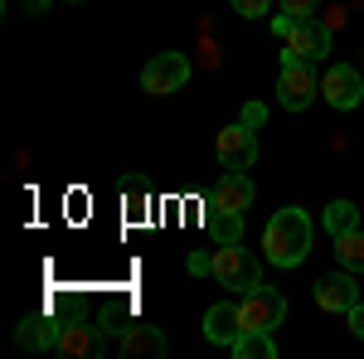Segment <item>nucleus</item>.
<instances>
[{
	"mask_svg": "<svg viewBox=\"0 0 364 359\" xmlns=\"http://www.w3.org/2000/svg\"><path fill=\"white\" fill-rule=\"evenodd\" d=\"M262 252L272 267H301L311 252V219L306 209H277L267 233H262Z\"/></svg>",
	"mask_w": 364,
	"mask_h": 359,
	"instance_id": "f257e3e1",
	"label": "nucleus"
},
{
	"mask_svg": "<svg viewBox=\"0 0 364 359\" xmlns=\"http://www.w3.org/2000/svg\"><path fill=\"white\" fill-rule=\"evenodd\" d=\"M214 282L243 296V291H252L262 282V262L248 248H238V243H219L214 248Z\"/></svg>",
	"mask_w": 364,
	"mask_h": 359,
	"instance_id": "f03ea898",
	"label": "nucleus"
},
{
	"mask_svg": "<svg viewBox=\"0 0 364 359\" xmlns=\"http://www.w3.org/2000/svg\"><path fill=\"white\" fill-rule=\"evenodd\" d=\"M238 316H243V331H277L282 321H287V296H282L277 286H252L243 291V301H238Z\"/></svg>",
	"mask_w": 364,
	"mask_h": 359,
	"instance_id": "7ed1b4c3",
	"label": "nucleus"
},
{
	"mask_svg": "<svg viewBox=\"0 0 364 359\" xmlns=\"http://www.w3.org/2000/svg\"><path fill=\"white\" fill-rule=\"evenodd\" d=\"M277 92H282V107L287 112H306L316 102V92H321V78L311 73L306 58H291L282 54V78H277Z\"/></svg>",
	"mask_w": 364,
	"mask_h": 359,
	"instance_id": "20e7f679",
	"label": "nucleus"
},
{
	"mask_svg": "<svg viewBox=\"0 0 364 359\" xmlns=\"http://www.w3.org/2000/svg\"><path fill=\"white\" fill-rule=\"evenodd\" d=\"M185 78H190V58L170 49V54H156L151 63H146L141 87H146L151 97H166V92H180V87H185Z\"/></svg>",
	"mask_w": 364,
	"mask_h": 359,
	"instance_id": "39448f33",
	"label": "nucleus"
},
{
	"mask_svg": "<svg viewBox=\"0 0 364 359\" xmlns=\"http://www.w3.org/2000/svg\"><path fill=\"white\" fill-rule=\"evenodd\" d=\"M257 161V132H252L248 122H233L219 132V166L224 170H252Z\"/></svg>",
	"mask_w": 364,
	"mask_h": 359,
	"instance_id": "423d86ee",
	"label": "nucleus"
},
{
	"mask_svg": "<svg viewBox=\"0 0 364 359\" xmlns=\"http://www.w3.org/2000/svg\"><path fill=\"white\" fill-rule=\"evenodd\" d=\"M321 97L331 102L336 112H350V107H360V97H364V78H360V68L355 63H336L326 78H321Z\"/></svg>",
	"mask_w": 364,
	"mask_h": 359,
	"instance_id": "0eeeda50",
	"label": "nucleus"
},
{
	"mask_svg": "<svg viewBox=\"0 0 364 359\" xmlns=\"http://www.w3.org/2000/svg\"><path fill=\"white\" fill-rule=\"evenodd\" d=\"M287 54L291 58H306V63H316V58L331 54V29L321 25V20H296V25L287 29Z\"/></svg>",
	"mask_w": 364,
	"mask_h": 359,
	"instance_id": "6e6552de",
	"label": "nucleus"
},
{
	"mask_svg": "<svg viewBox=\"0 0 364 359\" xmlns=\"http://www.w3.org/2000/svg\"><path fill=\"white\" fill-rule=\"evenodd\" d=\"M316 301H321V311H340V316H350V306L360 301L355 272H350V267H340V272H326L321 282H316Z\"/></svg>",
	"mask_w": 364,
	"mask_h": 359,
	"instance_id": "1a4fd4ad",
	"label": "nucleus"
},
{
	"mask_svg": "<svg viewBox=\"0 0 364 359\" xmlns=\"http://www.w3.org/2000/svg\"><path fill=\"white\" fill-rule=\"evenodd\" d=\"M54 350H58V355H68V359L102 355V350H107V326H63Z\"/></svg>",
	"mask_w": 364,
	"mask_h": 359,
	"instance_id": "9d476101",
	"label": "nucleus"
},
{
	"mask_svg": "<svg viewBox=\"0 0 364 359\" xmlns=\"http://www.w3.org/2000/svg\"><path fill=\"white\" fill-rule=\"evenodd\" d=\"M117 350L127 359H161L166 355V335L156 331V326H127V331H117Z\"/></svg>",
	"mask_w": 364,
	"mask_h": 359,
	"instance_id": "9b49d317",
	"label": "nucleus"
},
{
	"mask_svg": "<svg viewBox=\"0 0 364 359\" xmlns=\"http://www.w3.org/2000/svg\"><path fill=\"white\" fill-rule=\"evenodd\" d=\"M243 335V316H238V306H209V316H204V340H214V345H228L233 350V340Z\"/></svg>",
	"mask_w": 364,
	"mask_h": 359,
	"instance_id": "f8f14e48",
	"label": "nucleus"
},
{
	"mask_svg": "<svg viewBox=\"0 0 364 359\" xmlns=\"http://www.w3.org/2000/svg\"><path fill=\"white\" fill-rule=\"evenodd\" d=\"M58 331H63V326H54L49 316H25L20 331H15V345H20V350H54Z\"/></svg>",
	"mask_w": 364,
	"mask_h": 359,
	"instance_id": "ddd939ff",
	"label": "nucleus"
},
{
	"mask_svg": "<svg viewBox=\"0 0 364 359\" xmlns=\"http://www.w3.org/2000/svg\"><path fill=\"white\" fill-rule=\"evenodd\" d=\"M204 228H209L214 243H238V238H243V214L209 199V209H204Z\"/></svg>",
	"mask_w": 364,
	"mask_h": 359,
	"instance_id": "4468645a",
	"label": "nucleus"
},
{
	"mask_svg": "<svg viewBox=\"0 0 364 359\" xmlns=\"http://www.w3.org/2000/svg\"><path fill=\"white\" fill-rule=\"evenodd\" d=\"M209 199H214V204H224V209H238V214H243V209L252 204V180L243 175V170H228L224 180H219V190L209 194Z\"/></svg>",
	"mask_w": 364,
	"mask_h": 359,
	"instance_id": "2eb2a0df",
	"label": "nucleus"
},
{
	"mask_svg": "<svg viewBox=\"0 0 364 359\" xmlns=\"http://www.w3.org/2000/svg\"><path fill=\"white\" fill-rule=\"evenodd\" d=\"M233 355L238 359H277L272 331H243L238 340H233Z\"/></svg>",
	"mask_w": 364,
	"mask_h": 359,
	"instance_id": "dca6fc26",
	"label": "nucleus"
},
{
	"mask_svg": "<svg viewBox=\"0 0 364 359\" xmlns=\"http://www.w3.org/2000/svg\"><path fill=\"white\" fill-rule=\"evenodd\" d=\"M360 228V209L350 204V199H336L331 209H326V233L331 238H345V233H355Z\"/></svg>",
	"mask_w": 364,
	"mask_h": 359,
	"instance_id": "f3484780",
	"label": "nucleus"
},
{
	"mask_svg": "<svg viewBox=\"0 0 364 359\" xmlns=\"http://www.w3.org/2000/svg\"><path fill=\"white\" fill-rule=\"evenodd\" d=\"M336 257H340V267L364 272V233H360V228H355V233H345V238H336Z\"/></svg>",
	"mask_w": 364,
	"mask_h": 359,
	"instance_id": "a211bd4d",
	"label": "nucleus"
},
{
	"mask_svg": "<svg viewBox=\"0 0 364 359\" xmlns=\"http://www.w3.org/2000/svg\"><path fill=\"white\" fill-rule=\"evenodd\" d=\"M228 5H233V15H243V20H262L272 0H228Z\"/></svg>",
	"mask_w": 364,
	"mask_h": 359,
	"instance_id": "6ab92c4d",
	"label": "nucleus"
},
{
	"mask_svg": "<svg viewBox=\"0 0 364 359\" xmlns=\"http://www.w3.org/2000/svg\"><path fill=\"white\" fill-rule=\"evenodd\" d=\"M282 10H287V15H296V20H306V15L321 10V0H282Z\"/></svg>",
	"mask_w": 364,
	"mask_h": 359,
	"instance_id": "aec40b11",
	"label": "nucleus"
},
{
	"mask_svg": "<svg viewBox=\"0 0 364 359\" xmlns=\"http://www.w3.org/2000/svg\"><path fill=\"white\" fill-rule=\"evenodd\" d=\"M321 25L331 29V34H336V29H345V10H340V5H331V10L321 15Z\"/></svg>",
	"mask_w": 364,
	"mask_h": 359,
	"instance_id": "412c9836",
	"label": "nucleus"
},
{
	"mask_svg": "<svg viewBox=\"0 0 364 359\" xmlns=\"http://www.w3.org/2000/svg\"><path fill=\"white\" fill-rule=\"evenodd\" d=\"M243 122H248L252 132H257V127L267 122V112H262V102H248V107H243Z\"/></svg>",
	"mask_w": 364,
	"mask_h": 359,
	"instance_id": "4be33fe9",
	"label": "nucleus"
},
{
	"mask_svg": "<svg viewBox=\"0 0 364 359\" xmlns=\"http://www.w3.org/2000/svg\"><path fill=\"white\" fill-rule=\"evenodd\" d=\"M350 331H355V335L364 340V301H355V306H350Z\"/></svg>",
	"mask_w": 364,
	"mask_h": 359,
	"instance_id": "5701e85b",
	"label": "nucleus"
},
{
	"mask_svg": "<svg viewBox=\"0 0 364 359\" xmlns=\"http://www.w3.org/2000/svg\"><path fill=\"white\" fill-rule=\"evenodd\" d=\"M49 5H54V0H29V15H44Z\"/></svg>",
	"mask_w": 364,
	"mask_h": 359,
	"instance_id": "b1692460",
	"label": "nucleus"
}]
</instances>
